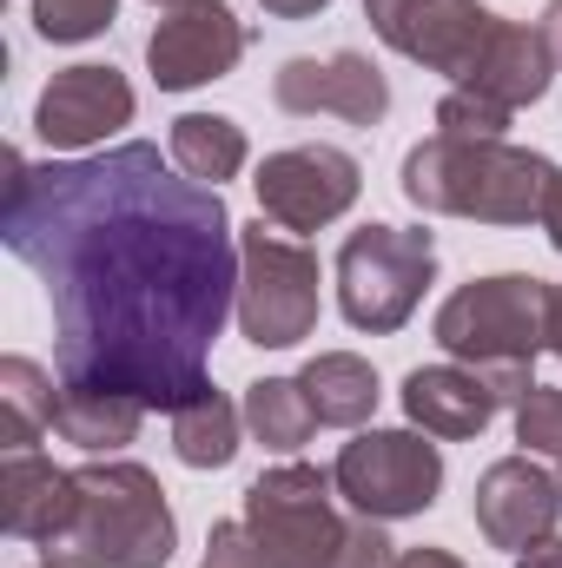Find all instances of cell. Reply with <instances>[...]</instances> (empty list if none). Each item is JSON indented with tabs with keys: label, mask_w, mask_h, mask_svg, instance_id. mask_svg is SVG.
Returning a JSON list of instances; mask_svg holds the SVG:
<instances>
[{
	"label": "cell",
	"mask_w": 562,
	"mask_h": 568,
	"mask_svg": "<svg viewBox=\"0 0 562 568\" xmlns=\"http://www.w3.org/2000/svg\"><path fill=\"white\" fill-rule=\"evenodd\" d=\"M496 410H503V404H496V390H490L476 371L430 364V371H411V377H404V417H411L423 436H443V443L476 436Z\"/></svg>",
	"instance_id": "cell-16"
},
{
	"label": "cell",
	"mask_w": 562,
	"mask_h": 568,
	"mask_svg": "<svg viewBox=\"0 0 562 568\" xmlns=\"http://www.w3.org/2000/svg\"><path fill=\"white\" fill-rule=\"evenodd\" d=\"M152 7H185V0H152Z\"/></svg>",
	"instance_id": "cell-34"
},
{
	"label": "cell",
	"mask_w": 562,
	"mask_h": 568,
	"mask_svg": "<svg viewBox=\"0 0 562 568\" xmlns=\"http://www.w3.org/2000/svg\"><path fill=\"white\" fill-rule=\"evenodd\" d=\"M304 397L318 410V424H338V429H358L371 410H378V371L351 351H324L304 364Z\"/></svg>",
	"instance_id": "cell-18"
},
{
	"label": "cell",
	"mask_w": 562,
	"mask_h": 568,
	"mask_svg": "<svg viewBox=\"0 0 562 568\" xmlns=\"http://www.w3.org/2000/svg\"><path fill=\"white\" fill-rule=\"evenodd\" d=\"M245 53V27L225 0H185L172 7L152 40H145V60H152V80L165 93H185V87H205V80H225Z\"/></svg>",
	"instance_id": "cell-11"
},
{
	"label": "cell",
	"mask_w": 562,
	"mask_h": 568,
	"mask_svg": "<svg viewBox=\"0 0 562 568\" xmlns=\"http://www.w3.org/2000/svg\"><path fill=\"white\" fill-rule=\"evenodd\" d=\"M550 351L562 357V291H550Z\"/></svg>",
	"instance_id": "cell-33"
},
{
	"label": "cell",
	"mask_w": 562,
	"mask_h": 568,
	"mask_svg": "<svg viewBox=\"0 0 562 568\" xmlns=\"http://www.w3.org/2000/svg\"><path fill=\"white\" fill-rule=\"evenodd\" d=\"M331 476H318L311 463H279L245 489V529L265 549L272 568H331L351 523H338L331 509Z\"/></svg>",
	"instance_id": "cell-7"
},
{
	"label": "cell",
	"mask_w": 562,
	"mask_h": 568,
	"mask_svg": "<svg viewBox=\"0 0 562 568\" xmlns=\"http://www.w3.org/2000/svg\"><path fill=\"white\" fill-rule=\"evenodd\" d=\"M259 219H272L279 232H318L331 219H344L358 205V159L338 145H291L259 165Z\"/></svg>",
	"instance_id": "cell-9"
},
{
	"label": "cell",
	"mask_w": 562,
	"mask_h": 568,
	"mask_svg": "<svg viewBox=\"0 0 562 568\" xmlns=\"http://www.w3.org/2000/svg\"><path fill=\"white\" fill-rule=\"evenodd\" d=\"M145 424V404L133 397H107V390H67L60 384V404H53V429L80 449H127Z\"/></svg>",
	"instance_id": "cell-19"
},
{
	"label": "cell",
	"mask_w": 562,
	"mask_h": 568,
	"mask_svg": "<svg viewBox=\"0 0 562 568\" xmlns=\"http://www.w3.org/2000/svg\"><path fill=\"white\" fill-rule=\"evenodd\" d=\"M53 404H60V390L33 357L0 364V443L7 449H33V436L53 429Z\"/></svg>",
	"instance_id": "cell-21"
},
{
	"label": "cell",
	"mask_w": 562,
	"mask_h": 568,
	"mask_svg": "<svg viewBox=\"0 0 562 568\" xmlns=\"http://www.w3.org/2000/svg\"><path fill=\"white\" fill-rule=\"evenodd\" d=\"M436 344L456 364H470L496 390V404H523L536 390L530 364L536 351H550V284L530 272H503L450 291L436 311Z\"/></svg>",
	"instance_id": "cell-3"
},
{
	"label": "cell",
	"mask_w": 562,
	"mask_h": 568,
	"mask_svg": "<svg viewBox=\"0 0 562 568\" xmlns=\"http://www.w3.org/2000/svg\"><path fill=\"white\" fill-rule=\"evenodd\" d=\"M543 40H550V53H556V67H562V0L543 7Z\"/></svg>",
	"instance_id": "cell-32"
},
{
	"label": "cell",
	"mask_w": 562,
	"mask_h": 568,
	"mask_svg": "<svg viewBox=\"0 0 562 568\" xmlns=\"http://www.w3.org/2000/svg\"><path fill=\"white\" fill-rule=\"evenodd\" d=\"M239 424H245V410L225 404L219 390L192 397L185 410H172V449H179V463L185 469H225L239 456Z\"/></svg>",
	"instance_id": "cell-20"
},
{
	"label": "cell",
	"mask_w": 562,
	"mask_h": 568,
	"mask_svg": "<svg viewBox=\"0 0 562 568\" xmlns=\"http://www.w3.org/2000/svg\"><path fill=\"white\" fill-rule=\"evenodd\" d=\"M503 126H510V106L470 87H450L436 106V140H503Z\"/></svg>",
	"instance_id": "cell-24"
},
{
	"label": "cell",
	"mask_w": 562,
	"mask_h": 568,
	"mask_svg": "<svg viewBox=\"0 0 562 568\" xmlns=\"http://www.w3.org/2000/svg\"><path fill=\"white\" fill-rule=\"evenodd\" d=\"M272 100L284 113L311 120L331 113L344 126H378L391 113V80L364 60V53H331V60H284L272 80Z\"/></svg>",
	"instance_id": "cell-12"
},
{
	"label": "cell",
	"mask_w": 562,
	"mask_h": 568,
	"mask_svg": "<svg viewBox=\"0 0 562 568\" xmlns=\"http://www.w3.org/2000/svg\"><path fill=\"white\" fill-rule=\"evenodd\" d=\"M556 185V165L543 152L503 140H423L404 159V199L423 212L483 219V225H530L543 219V199Z\"/></svg>",
	"instance_id": "cell-4"
},
{
	"label": "cell",
	"mask_w": 562,
	"mask_h": 568,
	"mask_svg": "<svg viewBox=\"0 0 562 568\" xmlns=\"http://www.w3.org/2000/svg\"><path fill=\"white\" fill-rule=\"evenodd\" d=\"M0 239L33 265L60 324V384L185 410L205 397V357L239 311V239L219 185L113 145L27 165L7 152Z\"/></svg>",
	"instance_id": "cell-1"
},
{
	"label": "cell",
	"mask_w": 562,
	"mask_h": 568,
	"mask_svg": "<svg viewBox=\"0 0 562 568\" xmlns=\"http://www.w3.org/2000/svg\"><path fill=\"white\" fill-rule=\"evenodd\" d=\"M133 120V87L113 67H67L53 73V87L33 106V133L47 145H100Z\"/></svg>",
	"instance_id": "cell-14"
},
{
	"label": "cell",
	"mask_w": 562,
	"mask_h": 568,
	"mask_svg": "<svg viewBox=\"0 0 562 568\" xmlns=\"http://www.w3.org/2000/svg\"><path fill=\"white\" fill-rule=\"evenodd\" d=\"M331 483H338V496H351L358 516L398 523V516H418L436 503L443 456H436V443H423L411 429H364L358 443L338 449Z\"/></svg>",
	"instance_id": "cell-8"
},
{
	"label": "cell",
	"mask_w": 562,
	"mask_h": 568,
	"mask_svg": "<svg viewBox=\"0 0 562 568\" xmlns=\"http://www.w3.org/2000/svg\"><path fill=\"white\" fill-rule=\"evenodd\" d=\"M318 7H331V0H265V13H279V20H304Z\"/></svg>",
	"instance_id": "cell-31"
},
{
	"label": "cell",
	"mask_w": 562,
	"mask_h": 568,
	"mask_svg": "<svg viewBox=\"0 0 562 568\" xmlns=\"http://www.w3.org/2000/svg\"><path fill=\"white\" fill-rule=\"evenodd\" d=\"M543 232H550V245L562 252V172H556V185H550V199H543V219H536Z\"/></svg>",
	"instance_id": "cell-28"
},
{
	"label": "cell",
	"mask_w": 562,
	"mask_h": 568,
	"mask_svg": "<svg viewBox=\"0 0 562 568\" xmlns=\"http://www.w3.org/2000/svg\"><path fill=\"white\" fill-rule=\"evenodd\" d=\"M120 0H33V27L40 40H93L113 20Z\"/></svg>",
	"instance_id": "cell-25"
},
{
	"label": "cell",
	"mask_w": 562,
	"mask_h": 568,
	"mask_svg": "<svg viewBox=\"0 0 562 568\" xmlns=\"http://www.w3.org/2000/svg\"><path fill=\"white\" fill-rule=\"evenodd\" d=\"M172 165L199 185H219L245 165V133L219 113H185V120H172Z\"/></svg>",
	"instance_id": "cell-22"
},
{
	"label": "cell",
	"mask_w": 562,
	"mask_h": 568,
	"mask_svg": "<svg viewBox=\"0 0 562 568\" xmlns=\"http://www.w3.org/2000/svg\"><path fill=\"white\" fill-rule=\"evenodd\" d=\"M364 20L404 60H423L430 73H450L456 87L470 80L476 53L496 33V13L476 7V0H364Z\"/></svg>",
	"instance_id": "cell-10"
},
{
	"label": "cell",
	"mask_w": 562,
	"mask_h": 568,
	"mask_svg": "<svg viewBox=\"0 0 562 568\" xmlns=\"http://www.w3.org/2000/svg\"><path fill=\"white\" fill-rule=\"evenodd\" d=\"M436 272V245L430 232H404V225H364L338 245V304L358 331H398L411 324L423 284Z\"/></svg>",
	"instance_id": "cell-6"
},
{
	"label": "cell",
	"mask_w": 562,
	"mask_h": 568,
	"mask_svg": "<svg viewBox=\"0 0 562 568\" xmlns=\"http://www.w3.org/2000/svg\"><path fill=\"white\" fill-rule=\"evenodd\" d=\"M516 568H562V536H550V542H536V549H530V556H523Z\"/></svg>",
	"instance_id": "cell-30"
},
{
	"label": "cell",
	"mask_w": 562,
	"mask_h": 568,
	"mask_svg": "<svg viewBox=\"0 0 562 568\" xmlns=\"http://www.w3.org/2000/svg\"><path fill=\"white\" fill-rule=\"evenodd\" d=\"M556 516H562V483L550 469H536L530 456H503V463L483 469V483H476V529L496 549L523 556V549L550 542Z\"/></svg>",
	"instance_id": "cell-13"
},
{
	"label": "cell",
	"mask_w": 562,
	"mask_h": 568,
	"mask_svg": "<svg viewBox=\"0 0 562 568\" xmlns=\"http://www.w3.org/2000/svg\"><path fill=\"white\" fill-rule=\"evenodd\" d=\"M398 568H463V562H456V556H443V549H404Z\"/></svg>",
	"instance_id": "cell-29"
},
{
	"label": "cell",
	"mask_w": 562,
	"mask_h": 568,
	"mask_svg": "<svg viewBox=\"0 0 562 568\" xmlns=\"http://www.w3.org/2000/svg\"><path fill=\"white\" fill-rule=\"evenodd\" d=\"M199 568H272V562H265V549L252 542V529L239 516V523H212V542H205Z\"/></svg>",
	"instance_id": "cell-27"
},
{
	"label": "cell",
	"mask_w": 562,
	"mask_h": 568,
	"mask_svg": "<svg viewBox=\"0 0 562 568\" xmlns=\"http://www.w3.org/2000/svg\"><path fill=\"white\" fill-rule=\"evenodd\" d=\"M73 503H80L73 469H53L33 449H7V469H0V523H7V536L53 542L73 523Z\"/></svg>",
	"instance_id": "cell-15"
},
{
	"label": "cell",
	"mask_w": 562,
	"mask_h": 568,
	"mask_svg": "<svg viewBox=\"0 0 562 568\" xmlns=\"http://www.w3.org/2000/svg\"><path fill=\"white\" fill-rule=\"evenodd\" d=\"M40 568H47V562H40Z\"/></svg>",
	"instance_id": "cell-35"
},
{
	"label": "cell",
	"mask_w": 562,
	"mask_h": 568,
	"mask_svg": "<svg viewBox=\"0 0 562 568\" xmlns=\"http://www.w3.org/2000/svg\"><path fill=\"white\" fill-rule=\"evenodd\" d=\"M245 429L265 443V449H298L311 429H318V410H311V397H304V384L298 377H259L252 390H245Z\"/></svg>",
	"instance_id": "cell-23"
},
{
	"label": "cell",
	"mask_w": 562,
	"mask_h": 568,
	"mask_svg": "<svg viewBox=\"0 0 562 568\" xmlns=\"http://www.w3.org/2000/svg\"><path fill=\"white\" fill-rule=\"evenodd\" d=\"M516 443L543 449V456H562V390L536 384L523 404H516Z\"/></svg>",
	"instance_id": "cell-26"
},
{
	"label": "cell",
	"mask_w": 562,
	"mask_h": 568,
	"mask_svg": "<svg viewBox=\"0 0 562 568\" xmlns=\"http://www.w3.org/2000/svg\"><path fill=\"white\" fill-rule=\"evenodd\" d=\"M550 73H556V53H550L543 27L530 33V27H516V20H496L490 47L476 53V67H470L463 87H470V93H490V100H503V106L516 113V106H530V100L550 93Z\"/></svg>",
	"instance_id": "cell-17"
},
{
	"label": "cell",
	"mask_w": 562,
	"mask_h": 568,
	"mask_svg": "<svg viewBox=\"0 0 562 568\" xmlns=\"http://www.w3.org/2000/svg\"><path fill=\"white\" fill-rule=\"evenodd\" d=\"M80 483V503H73V523L40 542L47 568H165L172 562V542H179V523L165 509V489L159 476L140 463H93V469H73Z\"/></svg>",
	"instance_id": "cell-2"
},
{
	"label": "cell",
	"mask_w": 562,
	"mask_h": 568,
	"mask_svg": "<svg viewBox=\"0 0 562 568\" xmlns=\"http://www.w3.org/2000/svg\"><path fill=\"white\" fill-rule=\"evenodd\" d=\"M239 331L259 351H291L318 331V258L265 219L239 232Z\"/></svg>",
	"instance_id": "cell-5"
}]
</instances>
